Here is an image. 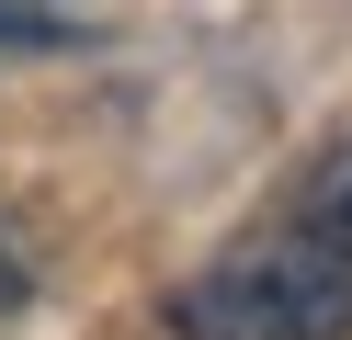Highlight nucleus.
I'll use <instances>...</instances> for the list:
<instances>
[{"label":"nucleus","mask_w":352,"mask_h":340,"mask_svg":"<svg viewBox=\"0 0 352 340\" xmlns=\"http://www.w3.org/2000/svg\"><path fill=\"white\" fill-rule=\"evenodd\" d=\"M170 340H352V261L296 216L228 238L170 284Z\"/></svg>","instance_id":"f257e3e1"},{"label":"nucleus","mask_w":352,"mask_h":340,"mask_svg":"<svg viewBox=\"0 0 352 340\" xmlns=\"http://www.w3.org/2000/svg\"><path fill=\"white\" fill-rule=\"evenodd\" d=\"M296 227H318V238L352 261V136L318 159V170H307V193H296Z\"/></svg>","instance_id":"f03ea898"},{"label":"nucleus","mask_w":352,"mask_h":340,"mask_svg":"<svg viewBox=\"0 0 352 340\" xmlns=\"http://www.w3.org/2000/svg\"><path fill=\"white\" fill-rule=\"evenodd\" d=\"M23 284H34V272H23V249L0 238V306H23Z\"/></svg>","instance_id":"7ed1b4c3"}]
</instances>
